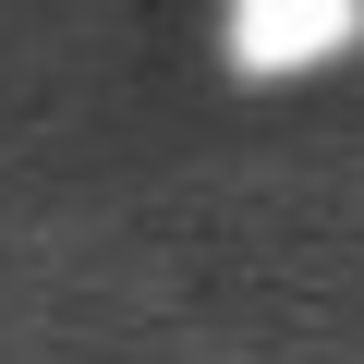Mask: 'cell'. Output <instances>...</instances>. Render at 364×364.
<instances>
[{"mask_svg":"<svg viewBox=\"0 0 364 364\" xmlns=\"http://www.w3.org/2000/svg\"><path fill=\"white\" fill-rule=\"evenodd\" d=\"M364 37V0H219V61L243 85H291Z\"/></svg>","mask_w":364,"mask_h":364,"instance_id":"cell-1","label":"cell"}]
</instances>
